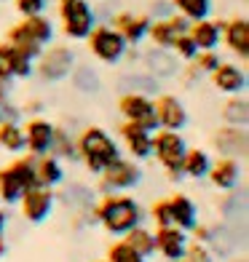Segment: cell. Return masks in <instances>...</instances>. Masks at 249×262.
Wrapping results in <instances>:
<instances>
[{
    "mask_svg": "<svg viewBox=\"0 0 249 262\" xmlns=\"http://www.w3.org/2000/svg\"><path fill=\"white\" fill-rule=\"evenodd\" d=\"M94 220L99 222L105 233L115 238H123L132 228L145 222V209L139 206V201L129 193H105L97 204H94Z\"/></svg>",
    "mask_w": 249,
    "mask_h": 262,
    "instance_id": "6da1fadb",
    "label": "cell"
},
{
    "mask_svg": "<svg viewBox=\"0 0 249 262\" xmlns=\"http://www.w3.org/2000/svg\"><path fill=\"white\" fill-rule=\"evenodd\" d=\"M75 150H78V161L86 166V171L94 174V177H99L115 158L123 156L118 139L108 128L94 126V123L83 126L75 134Z\"/></svg>",
    "mask_w": 249,
    "mask_h": 262,
    "instance_id": "7a4b0ae2",
    "label": "cell"
},
{
    "mask_svg": "<svg viewBox=\"0 0 249 262\" xmlns=\"http://www.w3.org/2000/svg\"><path fill=\"white\" fill-rule=\"evenodd\" d=\"M54 35L56 27L49 19V14H35V16H22L16 25H11L6 32V43L14 46L16 54L35 62L46 46L54 43Z\"/></svg>",
    "mask_w": 249,
    "mask_h": 262,
    "instance_id": "3957f363",
    "label": "cell"
},
{
    "mask_svg": "<svg viewBox=\"0 0 249 262\" xmlns=\"http://www.w3.org/2000/svg\"><path fill=\"white\" fill-rule=\"evenodd\" d=\"M188 150V142L182 131H153V152L150 158H156L158 166L166 171L169 180H182V156Z\"/></svg>",
    "mask_w": 249,
    "mask_h": 262,
    "instance_id": "277c9868",
    "label": "cell"
},
{
    "mask_svg": "<svg viewBox=\"0 0 249 262\" xmlns=\"http://www.w3.org/2000/svg\"><path fill=\"white\" fill-rule=\"evenodd\" d=\"M59 25H62V35L67 40H86V35L97 25V11L89 0H62L56 3Z\"/></svg>",
    "mask_w": 249,
    "mask_h": 262,
    "instance_id": "5b68a950",
    "label": "cell"
},
{
    "mask_svg": "<svg viewBox=\"0 0 249 262\" xmlns=\"http://www.w3.org/2000/svg\"><path fill=\"white\" fill-rule=\"evenodd\" d=\"M75 51L70 46L62 43H49L46 49L40 51V56L35 59V73L43 83H62L70 78V73L75 70Z\"/></svg>",
    "mask_w": 249,
    "mask_h": 262,
    "instance_id": "8992f818",
    "label": "cell"
},
{
    "mask_svg": "<svg viewBox=\"0 0 249 262\" xmlns=\"http://www.w3.org/2000/svg\"><path fill=\"white\" fill-rule=\"evenodd\" d=\"M86 49L89 54L97 59V62L102 64H121L123 62V56H126V40L118 35L108 21H97L94 25V30L86 35Z\"/></svg>",
    "mask_w": 249,
    "mask_h": 262,
    "instance_id": "52a82bcc",
    "label": "cell"
},
{
    "mask_svg": "<svg viewBox=\"0 0 249 262\" xmlns=\"http://www.w3.org/2000/svg\"><path fill=\"white\" fill-rule=\"evenodd\" d=\"M99 193H132V190L142 182V166L132 158H115L108 169H105L99 177Z\"/></svg>",
    "mask_w": 249,
    "mask_h": 262,
    "instance_id": "ba28073f",
    "label": "cell"
},
{
    "mask_svg": "<svg viewBox=\"0 0 249 262\" xmlns=\"http://www.w3.org/2000/svg\"><path fill=\"white\" fill-rule=\"evenodd\" d=\"M118 113H121L123 121L137 123L145 131H158V121H156V110H153V97L139 91H121V97L115 102Z\"/></svg>",
    "mask_w": 249,
    "mask_h": 262,
    "instance_id": "9c48e42d",
    "label": "cell"
},
{
    "mask_svg": "<svg viewBox=\"0 0 249 262\" xmlns=\"http://www.w3.org/2000/svg\"><path fill=\"white\" fill-rule=\"evenodd\" d=\"M16 206L22 211V217H25L30 225H43L46 220L54 214V206H56V193L49 187H27L22 198L16 201Z\"/></svg>",
    "mask_w": 249,
    "mask_h": 262,
    "instance_id": "30bf717a",
    "label": "cell"
},
{
    "mask_svg": "<svg viewBox=\"0 0 249 262\" xmlns=\"http://www.w3.org/2000/svg\"><path fill=\"white\" fill-rule=\"evenodd\" d=\"M153 110H156V121H158V128L163 131H182L191 121L188 115V107L180 97L163 91L158 97H153Z\"/></svg>",
    "mask_w": 249,
    "mask_h": 262,
    "instance_id": "8fae6325",
    "label": "cell"
},
{
    "mask_svg": "<svg viewBox=\"0 0 249 262\" xmlns=\"http://www.w3.org/2000/svg\"><path fill=\"white\" fill-rule=\"evenodd\" d=\"M118 145H121V152L132 161H148L150 152H153V134L145 131L137 123H129V121H121L118 126Z\"/></svg>",
    "mask_w": 249,
    "mask_h": 262,
    "instance_id": "7c38bea8",
    "label": "cell"
},
{
    "mask_svg": "<svg viewBox=\"0 0 249 262\" xmlns=\"http://www.w3.org/2000/svg\"><path fill=\"white\" fill-rule=\"evenodd\" d=\"M212 147H215L217 158H236V161H244L246 152H249V137H246V128L239 126H217L215 134H212Z\"/></svg>",
    "mask_w": 249,
    "mask_h": 262,
    "instance_id": "4fadbf2b",
    "label": "cell"
},
{
    "mask_svg": "<svg viewBox=\"0 0 249 262\" xmlns=\"http://www.w3.org/2000/svg\"><path fill=\"white\" fill-rule=\"evenodd\" d=\"M22 131H25V152L38 158V156H46L51 150L54 121H49L46 115H30L22 123Z\"/></svg>",
    "mask_w": 249,
    "mask_h": 262,
    "instance_id": "5bb4252c",
    "label": "cell"
},
{
    "mask_svg": "<svg viewBox=\"0 0 249 262\" xmlns=\"http://www.w3.org/2000/svg\"><path fill=\"white\" fill-rule=\"evenodd\" d=\"M108 25L126 40V46H139L148 38V27H150V14H134V11H115L110 16Z\"/></svg>",
    "mask_w": 249,
    "mask_h": 262,
    "instance_id": "9a60e30c",
    "label": "cell"
},
{
    "mask_svg": "<svg viewBox=\"0 0 249 262\" xmlns=\"http://www.w3.org/2000/svg\"><path fill=\"white\" fill-rule=\"evenodd\" d=\"M188 25H191V21L182 19L180 14H174V11H172L169 16L150 19L148 38H150V43L156 46V49H166V51H172L174 40L180 38V35H185V32H188Z\"/></svg>",
    "mask_w": 249,
    "mask_h": 262,
    "instance_id": "2e32d148",
    "label": "cell"
},
{
    "mask_svg": "<svg viewBox=\"0 0 249 262\" xmlns=\"http://www.w3.org/2000/svg\"><path fill=\"white\" fill-rule=\"evenodd\" d=\"M209 78H212V86L220 94H225V97L246 94V86H249V75L244 64L239 67V62H225V59L215 67V73H209Z\"/></svg>",
    "mask_w": 249,
    "mask_h": 262,
    "instance_id": "e0dca14e",
    "label": "cell"
},
{
    "mask_svg": "<svg viewBox=\"0 0 249 262\" xmlns=\"http://www.w3.org/2000/svg\"><path fill=\"white\" fill-rule=\"evenodd\" d=\"M220 46H225L231 54L241 59V64H246L249 56V19L246 16H233L222 21L220 30Z\"/></svg>",
    "mask_w": 249,
    "mask_h": 262,
    "instance_id": "ac0fdd59",
    "label": "cell"
},
{
    "mask_svg": "<svg viewBox=\"0 0 249 262\" xmlns=\"http://www.w3.org/2000/svg\"><path fill=\"white\" fill-rule=\"evenodd\" d=\"M139 62H142V73H148L150 78L163 80V78H174L180 75V59H177L172 51L166 49H148L145 54H139Z\"/></svg>",
    "mask_w": 249,
    "mask_h": 262,
    "instance_id": "d6986e66",
    "label": "cell"
},
{
    "mask_svg": "<svg viewBox=\"0 0 249 262\" xmlns=\"http://www.w3.org/2000/svg\"><path fill=\"white\" fill-rule=\"evenodd\" d=\"M156 235V254H161L166 262H180L185 259V249H188V233L169 225V228H158L153 230Z\"/></svg>",
    "mask_w": 249,
    "mask_h": 262,
    "instance_id": "ffe728a7",
    "label": "cell"
},
{
    "mask_svg": "<svg viewBox=\"0 0 249 262\" xmlns=\"http://www.w3.org/2000/svg\"><path fill=\"white\" fill-rule=\"evenodd\" d=\"M241 174H244L241 161H236V158H217V161H212V169L206 174V180L212 182V187H215V190L231 193V190L239 187Z\"/></svg>",
    "mask_w": 249,
    "mask_h": 262,
    "instance_id": "44dd1931",
    "label": "cell"
},
{
    "mask_svg": "<svg viewBox=\"0 0 249 262\" xmlns=\"http://www.w3.org/2000/svg\"><path fill=\"white\" fill-rule=\"evenodd\" d=\"M225 19H198L188 25V38L198 51H217L220 49V30Z\"/></svg>",
    "mask_w": 249,
    "mask_h": 262,
    "instance_id": "7402d4cb",
    "label": "cell"
},
{
    "mask_svg": "<svg viewBox=\"0 0 249 262\" xmlns=\"http://www.w3.org/2000/svg\"><path fill=\"white\" fill-rule=\"evenodd\" d=\"M166 201H169V211H172V225L191 233L198 225V206L193 204V198L185 193H174V195H166Z\"/></svg>",
    "mask_w": 249,
    "mask_h": 262,
    "instance_id": "603a6c76",
    "label": "cell"
},
{
    "mask_svg": "<svg viewBox=\"0 0 249 262\" xmlns=\"http://www.w3.org/2000/svg\"><path fill=\"white\" fill-rule=\"evenodd\" d=\"M65 161H59L56 156H51V152H46V156H38L35 158V182H38L40 187H59L65 182Z\"/></svg>",
    "mask_w": 249,
    "mask_h": 262,
    "instance_id": "cb8c5ba5",
    "label": "cell"
},
{
    "mask_svg": "<svg viewBox=\"0 0 249 262\" xmlns=\"http://www.w3.org/2000/svg\"><path fill=\"white\" fill-rule=\"evenodd\" d=\"M212 158L206 147H191L188 145L185 156H182V177H188V180H206V174L212 169Z\"/></svg>",
    "mask_w": 249,
    "mask_h": 262,
    "instance_id": "d4e9b609",
    "label": "cell"
},
{
    "mask_svg": "<svg viewBox=\"0 0 249 262\" xmlns=\"http://www.w3.org/2000/svg\"><path fill=\"white\" fill-rule=\"evenodd\" d=\"M220 115H222L225 126L246 128V123H249V99H246V94H233V97H228L220 107Z\"/></svg>",
    "mask_w": 249,
    "mask_h": 262,
    "instance_id": "484cf974",
    "label": "cell"
},
{
    "mask_svg": "<svg viewBox=\"0 0 249 262\" xmlns=\"http://www.w3.org/2000/svg\"><path fill=\"white\" fill-rule=\"evenodd\" d=\"M123 241H126L129 246H132L137 254L145 257V259H150L153 254H156V235H153V230L148 228L145 222L129 230V233L123 235Z\"/></svg>",
    "mask_w": 249,
    "mask_h": 262,
    "instance_id": "4316f807",
    "label": "cell"
},
{
    "mask_svg": "<svg viewBox=\"0 0 249 262\" xmlns=\"http://www.w3.org/2000/svg\"><path fill=\"white\" fill-rule=\"evenodd\" d=\"M51 156H56L59 161H78V150H75V137L70 134L65 126L54 123V139H51Z\"/></svg>",
    "mask_w": 249,
    "mask_h": 262,
    "instance_id": "83f0119b",
    "label": "cell"
},
{
    "mask_svg": "<svg viewBox=\"0 0 249 262\" xmlns=\"http://www.w3.org/2000/svg\"><path fill=\"white\" fill-rule=\"evenodd\" d=\"M169 6L174 14H180L188 21L209 19L212 14V0H169Z\"/></svg>",
    "mask_w": 249,
    "mask_h": 262,
    "instance_id": "f1b7e54d",
    "label": "cell"
},
{
    "mask_svg": "<svg viewBox=\"0 0 249 262\" xmlns=\"http://www.w3.org/2000/svg\"><path fill=\"white\" fill-rule=\"evenodd\" d=\"M0 147L6 152H25V131L16 121H0Z\"/></svg>",
    "mask_w": 249,
    "mask_h": 262,
    "instance_id": "f546056e",
    "label": "cell"
},
{
    "mask_svg": "<svg viewBox=\"0 0 249 262\" xmlns=\"http://www.w3.org/2000/svg\"><path fill=\"white\" fill-rule=\"evenodd\" d=\"M22 193H25V187L19 185L16 174L11 171L8 166H3V169H0V206H14L22 198Z\"/></svg>",
    "mask_w": 249,
    "mask_h": 262,
    "instance_id": "4dcf8cb0",
    "label": "cell"
},
{
    "mask_svg": "<svg viewBox=\"0 0 249 262\" xmlns=\"http://www.w3.org/2000/svg\"><path fill=\"white\" fill-rule=\"evenodd\" d=\"M70 78H73V86L80 94H97L102 89V78L94 73L89 64H75V70L70 73Z\"/></svg>",
    "mask_w": 249,
    "mask_h": 262,
    "instance_id": "1f68e13d",
    "label": "cell"
},
{
    "mask_svg": "<svg viewBox=\"0 0 249 262\" xmlns=\"http://www.w3.org/2000/svg\"><path fill=\"white\" fill-rule=\"evenodd\" d=\"M8 169L16 174V180L22 187H35L38 182H35V156H30V152H25V156H16L14 161L8 163Z\"/></svg>",
    "mask_w": 249,
    "mask_h": 262,
    "instance_id": "d6a6232c",
    "label": "cell"
},
{
    "mask_svg": "<svg viewBox=\"0 0 249 262\" xmlns=\"http://www.w3.org/2000/svg\"><path fill=\"white\" fill-rule=\"evenodd\" d=\"M108 262H148L142 254H137L132 246H129L123 238H115V241L108 246V254H105Z\"/></svg>",
    "mask_w": 249,
    "mask_h": 262,
    "instance_id": "836d02e7",
    "label": "cell"
},
{
    "mask_svg": "<svg viewBox=\"0 0 249 262\" xmlns=\"http://www.w3.org/2000/svg\"><path fill=\"white\" fill-rule=\"evenodd\" d=\"M132 83H134V91H139V94H148V97H150V94H156L158 91V80L156 78H150L148 73H126L121 80H118V86H132Z\"/></svg>",
    "mask_w": 249,
    "mask_h": 262,
    "instance_id": "e575fe53",
    "label": "cell"
},
{
    "mask_svg": "<svg viewBox=\"0 0 249 262\" xmlns=\"http://www.w3.org/2000/svg\"><path fill=\"white\" fill-rule=\"evenodd\" d=\"M145 220H150V222H153V230H158V228H169V225H172L169 201H166V198H156V201L150 204L148 217H145Z\"/></svg>",
    "mask_w": 249,
    "mask_h": 262,
    "instance_id": "d590c367",
    "label": "cell"
},
{
    "mask_svg": "<svg viewBox=\"0 0 249 262\" xmlns=\"http://www.w3.org/2000/svg\"><path fill=\"white\" fill-rule=\"evenodd\" d=\"M16 51L14 46L0 40V80H14V67H16Z\"/></svg>",
    "mask_w": 249,
    "mask_h": 262,
    "instance_id": "8d00e7d4",
    "label": "cell"
},
{
    "mask_svg": "<svg viewBox=\"0 0 249 262\" xmlns=\"http://www.w3.org/2000/svg\"><path fill=\"white\" fill-rule=\"evenodd\" d=\"M222 62V56L220 51H198L193 59H191V64L198 70L201 75H209V73H215V67Z\"/></svg>",
    "mask_w": 249,
    "mask_h": 262,
    "instance_id": "74e56055",
    "label": "cell"
},
{
    "mask_svg": "<svg viewBox=\"0 0 249 262\" xmlns=\"http://www.w3.org/2000/svg\"><path fill=\"white\" fill-rule=\"evenodd\" d=\"M185 259H188V262H215V252H212V246H206V244L188 241Z\"/></svg>",
    "mask_w": 249,
    "mask_h": 262,
    "instance_id": "f35d334b",
    "label": "cell"
},
{
    "mask_svg": "<svg viewBox=\"0 0 249 262\" xmlns=\"http://www.w3.org/2000/svg\"><path fill=\"white\" fill-rule=\"evenodd\" d=\"M172 54H174L177 59H182V62H191V59L198 54V49L193 46V40L188 38V32H185V35H180V38L174 40V46H172Z\"/></svg>",
    "mask_w": 249,
    "mask_h": 262,
    "instance_id": "ab89813d",
    "label": "cell"
},
{
    "mask_svg": "<svg viewBox=\"0 0 249 262\" xmlns=\"http://www.w3.org/2000/svg\"><path fill=\"white\" fill-rule=\"evenodd\" d=\"M49 0H14V8L19 11V16H35V14H46Z\"/></svg>",
    "mask_w": 249,
    "mask_h": 262,
    "instance_id": "60d3db41",
    "label": "cell"
},
{
    "mask_svg": "<svg viewBox=\"0 0 249 262\" xmlns=\"http://www.w3.org/2000/svg\"><path fill=\"white\" fill-rule=\"evenodd\" d=\"M35 62H30V59H25V56H16V67H14V80H27V78H32V73H35V67H32Z\"/></svg>",
    "mask_w": 249,
    "mask_h": 262,
    "instance_id": "b9f144b4",
    "label": "cell"
},
{
    "mask_svg": "<svg viewBox=\"0 0 249 262\" xmlns=\"http://www.w3.org/2000/svg\"><path fill=\"white\" fill-rule=\"evenodd\" d=\"M0 121H22V107L19 104H14V102H3V104H0Z\"/></svg>",
    "mask_w": 249,
    "mask_h": 262,
    "instance_id": "7bdbcfd3",
    "label": "cell"
},
{
    "mask_svg": "<svg viewBox=\"0 0 249 262\" xmlns=\"http://www.w3.org/2000/svg\"><path fill=\"white\" fill-rule=\"evenodd\" d=\"M40 110H46L43 99H27L22 104V115H40Z\"/></svg>",
    "mask_w": 249,
    "mask_h": 262,
    "instance_id": "ee69618b",
    "label": "cell"
},
{
    "mask_svg": "<svg viewBox=\"0 0 249 262\" xmlns=\"http://www.w3.org/2000/svg\"><path fill=\"white\" fill-rule=\"evenodd\" d=\"M11 91H14V80H0V104L11 99Z\"/></svg>",
    "mask_w": 249,
    "mask_h": 262,
    "instance_id": "f6af8a7d",
    "label": "cell"
},
{
    "mask_svg": "<svg viewBox=\"0 0 249 262\" xmlns=\"http://www.w3.org/2000/svg\"><path fill=\"white\" fill-rule=\"evenodd\" d=\"M6 228H8V211H6V206H0V235L6 233Z\"/></svg>",
    "mask_w": 249,
    "mask_h": 262,
    "instance_id": "bcb514c9",
    "label": "cell"
},
{
    "mask_svg": "<svg viewBox=\"0 0 249 262\" xmlns=\"http://www.w3.org/2000/svg\"><path fill=\"white\" fill-rule=\"evenodd\" d=\"M6 252H8V244H6V238H3V235H0V257H3Z\"/></svg>",
    "mask_w": 249,
    "mask_h": 262,
    "instance_id": "7dc6e473",
    "label": "cell"
},
{
    "mask_svg": "<svg viewBox=\"0 0 249 262\" xmlns=\"http://www.w3.org/2000/svg\"><path fill=\"white\" fill-rule=\"evenodd\" d=\"M231 262H246V259H244V257H233Z\"/></svg>",
    "mask_w": 249,
    "mask_h": 262,
    "instance_id": "c3c4849f",
    "label": "cell"
},
{
    "mask_svg": "<svg viewBox=\"0 0 249 262\" xmlns=\"http://www.w3.org/2000/svg\"><path fill=\"white\" fill-rule=\"evenodd\" d=\"M97 262H108V259H97Z\"/></svg>",
    "mask_w": 249,
    "mask_h": 262,
    "instance_id": "681fc988",
    "label": "cell"
},
{
    "mask_svg": "<svg viewBox=\"0 0 249 262\" xmlns=\"http://www.w3.org/2000/svg\"><path fill=\"white\" fill-rule=\"evenodd\" d=\"M180 262H188V259H180Z\"/></svg>",
    "mask_w": 249,
    "mask_h": 262,
    "instance_id": "f907efd6",
    "label": "cell"
},
{
    "mask_svg": "<svg viewBox=\"0 0 249 262\" xmlns=\"http://www.w3.org/2000/svg\"><path fill=\"white\" fill-rule=\"evenodd\" d=\"M56 3H62V0H56Z\"/></svg>",
    "mask_w": 249,
    "mask_h": 262,
    "instance_id": "816d5d0a",
    "label": "cell"
}]
</instances>
